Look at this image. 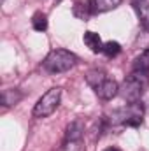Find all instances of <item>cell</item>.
I'll return each instance as SVG.
<instances>
[{
	"instance_id": "obj_5",
	"label": "cell",
	"mask_w": 149,
	"mask_h": 151,
	"mask_svg": "<svg viewBox=\"0 0 149 151\" xmlns=\"http://www.w3.org/2000/svg\"><path fill=\"white\" fill-rule=\"evenodd\" d=\"M95 93L102 99V100H111L114 99L117 93H119V84L114 81V79H105L104 83H100L97 88H95Z\"/></svg>"
},
{
	"instance_id": "obj_1",
	"label": "cell",
	"mask_w": 149,
	"mask_h": 151,
	"mask_svg": "<svg viewBox=\"0 0 149 151\" xmlns=\"http://www.w3.org/2000/svg\"><path fill=\"white\" fill-rule=\"evenodd\" d=\"M149 86V72L132 70V74L126 76L125 81L119 86V95L126 102H139L140 97Z\"/></svg>"
},
{
	"instance_id": "obj_15",
	"label": "cell",
	"mask_w": 149,
	"mask_h": 151,
	"mask_svg": "<svg viewBox=\"0 0 149 151\" xmlns=\"http://www.w3.org/2000/svg\"><path fill=\"white\" fill-rule=\"evenodd\" d=\"M104 151H121V150H117V148H107V150H104Z\"/></svg>"
},
{
	"instance_id": "obj_12",
	"label": "cell",
	"mask_w": 149,
	"mask_h": 151,
	"mask_svg": "<svg viewBox=\"0 0 149 151\" xmlns=\"http://www.w3.org/2000/svg\"><path fill=\"white\" fill-rule=\"evenodd\" d=\"M107 79V76H105V72L104 70H98V69H93V70H90L88 72V76H86V83L95 90L100 83H104Z\"/></svg>"
},
{
	"instance_id": "obj_11",
	"label": "cell",
	"mask_w": 149,
	"mask_h": 151,
	"mask_svg": "<svg viewBox=\"0 0 149 151\" xmlns=\"http://www.w3.org/2000/svg\"><path fill=\"white\" fill-rule=\"evenodd\" d=\"M21 99H23V93L18 91V90H5V91L2 93V104H4L5 107L16 106Z\"/></svg>"
},
{
	"instance_id": "obj_7",
	"label": "cell",
	"mask_w": 149,
	"mask_h": 151,
	"mask_svg": "<svg viewBox=\"0 0 149 151\" xmlns=\"http://www.w3.org/2000/svg\"><path fill=\"white\" fill-rule=\"evenodd\" d=\"M82 134H84L82 123L81 121H72L65 130V146L67 144H77L82 139Z\"/></svg>"
},
{
	"instance_id": "obj_9",
	"label": "cell",
	"mask_w": 149,
	"mask_h": 151,
	"mask_svg": "<svg viewBox=\"0 0 149 151\" xmlns=\"http://www.w3.org/2000/svg\"><path fill=\"white\" fill-rule=\"evenodd\" d=\"M84 44L93 51V53H102V49H104V44H102V39L98 34H95V32H86L84 34Z\"/></svg>"
},
{
	"instance_id": "obj_14",
	"label": "cell",
	"mask_w": 149,
	"mask_h": 151,
	"mask_svg": "<svg viewBox=\"0 0 149 151\" xmlns=\"http://www.w3.org/2000/svg\"><path fill=\"white\" fill-rule=\"evenodd\" d=\"M102 53H104L105 56H109V58H114V56H117V55L121 53V46H119V42H116V40H109V42L104 44Z\"/></svg>"
},
{
	"instance_id": "obj_10",
	"label": "cell",
	"mask_w": 149,
	"mask_h": 151,
	"mask_svg": "<svg viewBox=\"0 0 149 151\" xmlns=\"http://www.w3.org/2000/svg\"><path fill=\"white\" fill-rule=\"evenodd\" d=\"M132 70H139V72H149V49H144L139 56L133 58L132 63Z\"/></svg>"
},
{
	"instance_id": "obj_17",
	"label": "cell",
	"mask_w": 149,
	"mask_h": 151,
	"mask_svg": "<svg viewBox=\"0 0 149 151\" xmlns=\"http://www.w3.org/2000/svg\"><path fill=\"white\" fill-rule=\"evenodd\" d=\"M2 2H5V0H2Z\"/></svg>"
},
{
	"instance_id": "obj_13",
	"label": "cell",
	"mask_w": 149,
	"mask_h": 151,
	"mask_svg": "<svg viewBox=\"0 0 149 151\" xmlns=\"http://www.w3.org/2000/svg\"><path fill=\"white\" fill-rule=\"evenodd\" d=\"M32 27L37 32H44L47 28V16L44 12H35L34 18H32Z\"/></svg>"
},
{
	"instance_id": "obj_4",
	"label": "cell",
	"mask_w": 149,
	"mask_h": 151,
	"mask_svg": "<svg viewBox=\"0 0 149 151\" xmlns=\"http://www.w3.org/2000/svg\"><path fill=\"white\" fill-rule=\"evenodd\" d=\"M62 100V88H51L47 90L40 99L37 100L35 107H34V116L35 118H47L56 111V107L60 106Z\"/></svg>"
},
{
	"instance_id": "obj_6",
	"label": "cell",
	"mask_w": 149,
	"mask_h": 151,
	"mask_svg": "<svg viewBox=\"0 0 149 151\" xmlns=\"http://www.w3.org/2000/svg\"><path fill=\"white\" fill-rule=\"evenodd\" d=\"M121 2L123 0H88V5H90L91 14H102V12L116 9Z\"/></svg>"
},
{
	"instance_id": "obj_2",
	"label": "cell",
	"mask_w": 149,
	"mask_h": 151,
	"mask_svg": "<svg viewBox=\"0 0 149 151\" xmlns=\"http://www.w3.org/2000/svg\"><path fill=\"white\" fill-rule=\"evenodd\" d=\"M75 62H77V56H75L74 53H70L67 49H53L46 56V60L42 62V65L51 74H62V72L70 70L75 65Z\"/></svg>"
},
{
	"instance_id": "obj_16",
	"label": "cell",
	"mask_w": 149,
	"mask_h": 151,
	"mask_svg": "<svg viewBox=\"0 0 149 151\" xmlns=\"http://www.w3.org/2000/svg\"><path fill=\"white\" fill-rule=\"evenodd\" d=\"M65 148H69V146H65ZM69 151H75V150H70V148H69Z\"/></svg>"
},
{
	"instance_id": "obj_3",
	"label": "cell",
	"mask_w": 149,
	"mask_h": 151,
	"mask_svg": "<svg viewBox=\"0 0 149 151\" xmlns=\"http://www.w3.org/2000/svg\"><path fill=\"white\" fill-rule=\"evenodd\" d=\"M144 107L140 102H130L125 107H119L112 111L109 123L111 125H126V127H139L142 123Z\"/></svg>"
},
{
	"instance_id": "obj_8",
	"label": "cell",
	"mask_w": 149,
	"mask_h": 151,
	"mask_svg": "<svg viewBox=\"0 0 149 151\" xmlns=\"http://www.w3.org/2000/svg\"><path fill=\"white\" fill-rule=\"evenodd\" d=\"M133 9L139 16V21L149 32V2L148 0H133Z\"/></svg>"
}]
</instances>
